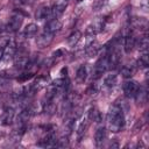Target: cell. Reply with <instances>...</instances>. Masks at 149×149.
Instances as JSON below:
<instances>
[{"instance_id":"obj_1","label":"cell","mask_w":149,"mask_h":149,"mask_svg":"<svg viewBox=\"0 0 149 149\" xmlns=\"http://www.w3.org/2000/svg\"><path fill=\"white\" fill-rule=\"evenodd\" d=\"M107 122L109 130L113 133H118L125 127V114L120 105L114 104L109 108L107 113Z\"/></svg>"},{"instance_id":"obj_2","label":"cell","mask_w":149,"mask_h":149,"mask_svg":"<svg viewBox=\"0 0 149 149\" xmlns=\"http://www.w3.org/2000/svg\"><path fill=\"white\" fill-rule=\"evenodd\" d=\"M108 69H109V66H108V58H107V54L105 52V55L101 56L97 61V63H95V65L93 68V79L94 80L99 79Z\"/></svg>"},{"instance_id":"obj_3","label":"cell","mask_w":149,"mask_h":149,"mask_svg":"<svg viewBox=\"0 0 149 149\" xmlns=\"http://www.w3.org/2000/svg\"><path fill=\"white\" fill-rule=\"evenodd\" d=\"M122 88H123V93L127 98H134L140 88V84L135 80H127V81H125Z\"/></svg>"},{"instance_id":"obj_4","label":"cell","mask_w":149,"mask_h":149,"mask_svg":"<svg viewBox=\"0 0 149 149\" xmlns=\"http://www.w3.org/2000/svg\"><path fill=\"white\" fill-rule=\"evenodd\" d=\"M54 36H55V34L44 30L40 36H37V40H36L37 47L40 49H44V48L49 47L51 44V42L54 41Z\"/></svg>"},{"instance_id":"obj_5","label":"cell","mask_w":149,"mask_h":149,"mask_svg":"<svg viewBox=\"0 0 149 149\" xmlns=\"http://www.w3.org/2000/svg\"><path fill=\"white\" fill-rule=\"evenodd\" d=\"M22 21H23V16H22L21 14H19V13L13 14V15L10 16L8 23H7V30H8V31H12V33L17 31L19 28H20L21 24H22Z\"/></svg>"},{"instance_id":"obj_6","label":"cell","mask_w":149,"mask_h":149,"mask_svg":"<svg viewBox=\"0 0 149 149\" xmlns=\"http://www.w3.org/2000/svg\"><path fill=\"white\" fill-rule=\"evenodd\" d=\"M68 1L66 0H56V2L54 3L52 8H51V16L52 19H58V16H61L65 8H66Z\"/></svg>"},{"instance_id":"obj_7","label":"cell","mask_w":149,"mask_h":149,"mask_svg":"<svg viewBox=\"0 0 149 149\" xmlns=\"http://www.w3.org/2000/svg\"><path fill=\"white\" fill-rule=\"evenodd\" d=\"M14 108L13 107H7L5 108V111L2 112L1 116H0V125L2 126H9L13 120H14Z\"/></svg>"},{"instance_id":"obj_8","label":"cell","mask_w":149,"mask_h":149,"mask_svg":"<svg viewBox=\"0 0 149 149\" xmlns=\"http://www.w3.org/2000/svg\"><path fill=\"white\" fill-rule=\"evenodd\" d=\"M135 45H136V38H135L134 34H133L132 31H129V33L126 35L125 41H123V48H125V51H126L127 54H129V52L134 49Z\"/></svg>"},{"instance_id":"obj_9","label":"cell","mask_w":149,"mask_h":149,"mask_svg":"<svg viewBox=\"0 0 149 149\" xmlns=\"http://www.w3.org/2000/svg\"><path fill=\"white\" fill-rule=\"evenodd\" d=\"M61 28H62V22H61L58 19H50V20L47 22V24H45V27H44V30L55 34V33L58 31Z\"/></svg>"},{"instance_id":"obj_10","label":"cell","mask_w":149,"mask_h":149,"mask_svg":"<svg viewBox=\"0 0 149 149\" xmlns=\"http://www.w3.org/2000/svg\"><path fill=\"white\" fill-rule=\"evenodd\" d=\"M90 122H91V120L88 119V116H87V114H86V115H85V118L81 120V122L79 123V126H78V128H77V136H78V141H80V139L85 135V133H86V130H87V128H88Z\"/></svg>"},{"instance_id":"obj_11","label":"cell","mask_w":149,"mask_h":149,"mask_svg":"<svg viewBox=\"0 0 149 149\" xmlns=\"http://www.w3.org/2000/svg\"><path fill=\"white\" fill-rule=\"evenodd\" d=\"M50 16H51V8H49L48 6H41V7L36 10V13H35V17H36L37 20H40V21L47 20V19L50 17Z\"/></svg>"},{"instance_id":"obj_12","label":"cell","mask_w":149,"mask_h":149,"mask_svg":"<svg viewBox=\"0 0 149 149\" xmlns=\"http://www.w3.org/2000/svg\"><path fill=\"white\" fill-rule=\"evenodd\" d=\"M130 26L135 29H140V30H146L148 27V21L144 17H133L130 20Z\"/></svg>"},{"instance_id":"obj_13","label":"cell","mask_w":149,"mask_h":149,"mask_svg":"<svg viewBox=\"0 0 149 149\" xmlns=\"http://www.w3.org/2000/svg\"><path fill=\"white\" fill-rule=\"evenodd\" d=\"M99 50H100V44L98 42H95L94 40H92L91 42H88L87 45H86V48H85V51H86V54L90 57L95 56L99 52Z\"/></svg>"},{"instance_id":"obj_14","label":"cell","mask_w":149,"mask_h":149,"mask_svg":"<svg viewBox=\"0 0 149 149\" xmlns=\"http://www.w3.org/2000/svg\"><path fill=\"white\" fill-rule=\"evenodd\" d=\"M37 31H38V26H37V24H35V23H29V24H27V26L24 27V29H23V33H22V34H23V36H24V37L30 38V37L36 36Z\"/></svg>"},{"instance_id":"obj_15","label":"cell","mask_w":149,"mask_h":149,"mask_svg":"<svg viewBox=\"0 0 149 149\" xmlns=\"http://www.w3.org/2000/svg\"><path fill=\"white\" fill-rule=\"evenodd\" d=\"M106 139V128L104 127H100L97 129L95 134H94V142H95V146L97 147H101L104 141Z\"/></svg>"},{"instance_id":"obj_16","label":"cell","mask_w":149,"mask_h":149,"mask_svg":"<svg viewBox=\"0 0 149 149\" xmlns=\"http://www.w3.org/2000/svg\"><path fill=\"white\" fill-rule=\"evenodd\" d=\"M80 37H81V33H80L79 30H74V31H72V33L69 35L68 40H66L68 45H69L70 48H73V47L78 43V41L80 40Z\"/></svg>"},{"instance_id":"obj_17","label":"cell","mask_w":149,"mask_h":149,"mask_svg":"<svg viewBox=\"0 0 149 149\" xmlns=\"http://www.w3.org/2000/svg\"><path fill=\"white\" fill-rule=\"evenodd\" d=\"M87 77V70H86V66L85 65H80L78 69H77V72H76V79L78 83H84L85 79Z\"/></svg>"},{"instance_id":"obj_18","label":"cell","mask_w":149,"mask_h":149,"mask_svg":"<svg viewBox=\"0 0 149 149\" xmlns=\"http://www.w3.org/2000/svg\"><path fill=\"white\" fill-rule=\"evenodd\" d=\"M135 73V68L133 65H123L121 69V74L123 78H132Z\"/></svg>"},{"instance_id":"obj_19","label":"cell","mask_w":149,"mask_h":149,"mask_svg":"<svg viewBox=\"0 0 149 149\" xmlns=\"http://www.w3.org/2000/svg\"><path fill=\"white\" fill-rule=\"evenodd\" d=\"M116 84V74L114 73H111V74H107L104 79V85L108 88H112L114 87V85Z\"/></svg>"},{"instance_id":"obj_20","label":"cell","mask_w":149,"mask_h":149,"mask_svg":"<svg viewBox=\"0 0 149 149\" xmlns=\"http://www.w3.org/2000/svg\"><path fill=\"white\" fill-rule=\"evenodd\" d=\"M147 95H148V93H147V88L140 86V88H139V91H137V93H136V95H135L134 98H136L137 102L143 104V102L147 100Z\"/></svg>"},{"instance_id":"obj_21","label":"cell","mask_w":149,"mask_h":149,"mask_svg":"<svg viewBox=\"0 0 149 149\" xmlns=\"http://www.w3.org/2000/svg\"><path fill=\"white\" fill-rule=\"evenodd\" d=\"M137 45H139V50H140V51L147 52V49H148V45H149V41H148L147 35L140 37V40H139V42H137Z\"/></svg>"},{"instance_id":"obj_22","label":"cell","mask_w":149,"mask_h":149,"mask_svg":"<svg viewBox=\"0 0 149 149\" xmlns=\"http://www.w3.org/2000/svg\"><path fill=\"white\" fill-rule=\"evenodd\" d=\"M10 42V38L7 36H0V59L3 55V51L6 49V47L8 45V43Z\"/></svg>"},{"instance_id":"obj_23","label":"cell","mask_w":149,"mask_h":149,"mask_svg":"<svg viewBox=\"0 0 149 149\" xmlns=\"http://www.w3.org/2000/svg\"><path fill=\"white\" fill-rule=\"evenodd\" d=\"M149 64V59H148V54L147 52H143L140 58L137 59V66L140 68H147Z\"/></svg>"},{"instance_id":"obj_24","label":"cell","mask_w":149,"mask_h":149,"mask_svg":"<svg viewBox=\"0 0 149 149\" xmlns=\"http://www.w3.org/2000/svg\"><path fill=\"white\" fill-rule=\"evenodd\" d=\"M34 74H35V72H34V71H27V72L22 73V74L19 77V79H20V80H22V81H26V80H28V79L33 78V77H34Z\"/></svg>"},{"instance_id":"obj_25","label":"cell","mask_w":149,"mask_h":149,"mask_svg":"<svg viewBox=\"0 0 149 149\" xmlns=\"http://www.w3.org/2000/svg\"><path fill=\"white\" fill-rule=\"evenodd\" d=\"M62 55H63V50L58 49V50H56V51L52 54V57H61Z\"/></svg>"},{"instance_id":"obj_26","label":"cell","mask_w":149,"mask_h":149,"mask_svg":"<svg viewBox=\"0 0 149 149\" xmlns=\"http://www.w3.org/2000/svg\"><path fill=\"white\" fill-rule=\"evenodd\" d=\"M66 1H68V0H66Z\"/></svg>"}]
</instances>
